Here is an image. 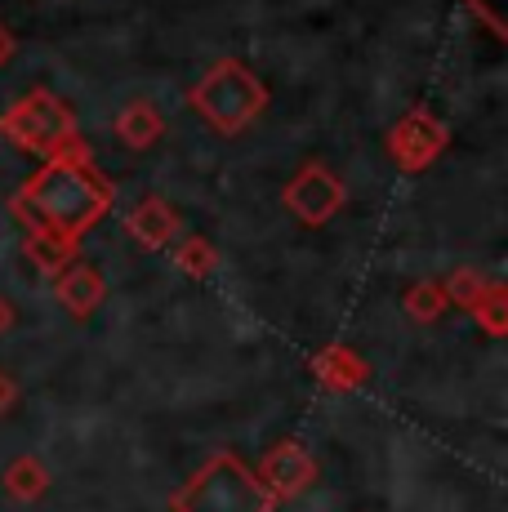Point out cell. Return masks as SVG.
Masks as SVG:
<instances>
[{
    "label": "cell",
    "mask_w": 508,
    "mask_h": 512,
    "mask_svg": "<svg viewBox=\"0 0 508 512\" xmlns=\"http://www.w3.org/2000/svg\"><path fill=\"white\" fill-rule=\"evenodd\" d=\"M107 210H112V183L94 170L90 156H54L9 201V214L27 232H58L72 241H81Z\"/></svg>",
    "instance_id": "cell-1"
},
{
    "label": "cell",
    "mask_w": 508,
    "mask_h": 512,
    "mask_svg": "<svg viewBox=\"0 0 508 512\" xmlns=\"http://www.w3.org/2000/svg\"><path fill=\"white\" fill-rule=\"evenodd\" d=\"M192 107L214 134H246L263 112H268V85L259 72H250L241 58H223L192 85Z\"/></svg>",
    "instance_id": "cell-2"
},
{
    "label": "cell",
    "mask_w": 508,
    "mask_h": 512,
    "mask_svg": "<svg viewBox=\"0 0 508 512\" xmlns=\"http://www.w3.org/2000/svg\"><path fill=\"white\" fill-rule=\"evenodd\" d=\"M0 134L14 147H23V152L41 156V161H54V156H90L81 130H76L72 107L54 90H27L18 103H9L5 116H0Z\"/></svg>",
    "instance_id": "cell-3"
},
{
    "label": "cell",
    "mask_w": 508,
    "mask_h": 512,
    "mask_svg": "<svg viewBox=\"0 0 508 512\" xmlns=\"http://www.w3.org/2000/svg\"><path fill=\"white\" fill-rule=\"evenodd\" d=\"M277 499L237 455L219 450L192 472V481L174 495V512H272Z\"/></svg>",
    "instance_id": "cell-4"
},
{
    "label": "cell",
    "mask_w": 508,
    "mask_h": 512,
    "mask_svg": "<svg viewBox=\"0 0 508 512\" xmlns=\"http://www.w3.org/2000/svg\"><path fill=\"white\" fill-rule=\"evenodd\" d=\"M344 201H348L344 179L321 161H308L295 179L281 187V205H286L304 228H326V223L344 210Z\"/></svg>",
    "instance_id": "cell-5"
},
{
    "label": "cell",
    "mask_w": 508,
    "mask_h": 512,
    "mask_svg": "<svg viewBox=\"0 0 508 512\" xmlns=\"http://www.w3.org/2000/svg\"><path fill=\"white\" fill-rule=\"evenodd\" d=\"M446 143H451V130H446L433 112H424V107H410L402 121L388 130V156H393V165L406 174H419V170H428V165H437Z\"/></svg>",
    "instance_id": "cell-6"
},
{
    "label": "cell",
    "mask_w": 508,
    "mask_h": 512,
    "mask_svg": "<svg viewBox=\"0 0 508 512\" xmlns=\"http://www.w3.org/2000/svg\"><path fill=\"white\" fill-rule=\"evenodd\" d=\"M254 477L263 481V490H268L272 499H295L317 481V459H312V450L304 446V441L286 437L263 455V464H259Z\"/></svg>",
    "instance_id": "cell-7"
},
{
    "label": "cell",
    "mask_w": 508,
    "mask_h": 512,
    "mask_svg": "<svg viewBox=\"0 0 508 512\" xmlns=\"http://www.w3.org/2000/svg\"><path fill=\"white\" fill-rule=\"evenodd\" d=\"M125 228H130V236L143 250H165V245L179 236L183 219L165 196H139V201L130 205V214H125Z\"/></svg>",
    "instance_id": "cell-8"
},
{
    "label": "cell",
    "mask_w": 508,
    "mask_h": 512,
    "mask_svg": "<svg viewBox=\"0 0 508 512\" xmlns=\"http://www.w3.org/2000/svg\"><path fill=\"white\" fill-rule=\"evenodd\" d=\"M54 294H58V303H63L76 321H85V317H94V312L103 308L107 281H103V272L94 268V263L76 259V263H67V268L54 277Z\"/></svg>",
    "instance_id": "cell-9"
},
{
    "label": "cell",
    "mask_w": 508,
    "mask_h": 512,
    "mask_svg": "<svg viewBox=\"0 0 508 512\" xmlns=\"http://www.w3.org/2000/svg\"><path fill=\"white\" fill-rule=\"evenodd\" d=\"M312 374H317L330 392H357V388L370 383L366 357H357L348 343H330V348H321L317 357H312Z\"/></svg>",
    "instance_id": "cell-10"
},
{
    "label": "cell",
    "mask_w": 508,
    "mask_h": 512,
    "mask_svg": "<svg viewBox=\"0 0 508 512\" xmlns=\"http://www.w3.org/2000/svg\"><path fill=\"white\" fill-rule=\"evenodd\" d=\"M112 130H116V139L130 147V152H148L152 143H161V134H165V116L156 112L148 98H134V103H125L121 112H116Z\"/></svg>",
    "instance_id": "cell-11"
},
{
    "label": "cell",
    "mask_w": 508,
    "mask_h": 512,
    "mask_svg": "<svg viewBox=\"0 0 508 512\" xmlns=\"http://www.w3.org/2000/svg\"><path fill=\"white\" fill-rule=\"evenodd\" d=\"M76 245L81 241L58 236V232H27L23 236V254L32 259L36 272H45V277H58L67 263H76Z\"/></svg>",
    "instance_id": "cell-12"
},
{
    "label": "cell",
    "mask_w": 508,
    "mask_h": 512,
    "mask_svg": "<svg viewBox=\"0 0 508 512\" xmlns=\"http://www.w3.org/2000/svg\"><path fill=\"white\" fill-rule=\"evenodd\" d=\"M5 490L14 499H23V504H32V499H41L45 490H50V468L36 455H18L14 464L5 468Z\"/></svg>",
    "instance_id": "cell-13"
},
{
    "label": "cell",
    "mask_w": 508,
    "mask_h": 512,
    "mask_svg": "<svg viewBox=\"0 0 508 512\" xmlns=\"http://www.w3.org/2000/svg\"><path fill=\"white\" fill-rule=\"evenodd\" d=\"M468 317L491 334V339H504V334H508V290L500 281H486L482 299H477V308L468 312Z\"/></svg>",
    "instance_id": "cell-14"
},
{
    "label": "cell",
    "mask_w": 508,
    "mask_h": 512,
    "mask_svg": "<svg viewBox=\"0 0 508 512\" xmlns=\"http://www.w3.org/2000/svg\"><path fill=\"white\" fill-rule=\"evenodd\" d=\"M446 308H451V299H446V290H442V281H415L406 290V317L410 321H437V317H446Z\"/></svg>",
    "instance_id": "cell-15"
},
{
    "label": "cell",
    "mask_w": 508,
    "mask_h": 512,
    "mask_svg": "<svg viewBox=\"0 0 508 512\" xmlns=\"http://www.w3.org/2000/svg\"><path fill=\"white\" fill-rule=\"evenodd\" d=\"M174 263H179V272H188V277H210V272L219 268V250H214V241H205V236H188V241L174 245Z\"/></svg>",
    "instance_id": "cell-16"
},
{
    "label": "cell",
    "mask_w": 508,
    "mask_h": 512,
    "mask_svg": "<svg viewBox=\"0 0 508 512\" xmlns=\"http://www.w3.org/2000/svg\"><path fill=\"white\" fill-rule=\"evenodd\" d=\"M442 290H446V299H451V308L473 312L477 299H482V290H486V277L477 268H455L451 277L442 281Z\"/></svg>",
    "instance_id": "cell-17"
},
{
    "label": "cell",
    "mask_w": 508,
    "mask_h": 512,
    "mask_svg": "<svg viewBox=\"0 0 508 512\" xmlns=\"http://www.w3.org/2000/svg\"><path fill=\"white\" fill-rule=\"evenodd\" d=\"M468 9H473L477 18H482L486 27H491L495 36H504L508 27H504V18H500V5H495V0H468Z\"/></svg>",
    "instance_id": "cell-18"
},
{
    "label": "cell",
    "mask_w": 508,
    "mask_h": 512,
    "mask_svg": "<svg viewBox=\"0 0 508 512\" xmlns=\"http://www.w3.org/2000/svg\"><path fill=\"white\" fill-rule=\"evenodd\" d=\"M14 397H18L14 379H9V374L0 370V415H9V406H14Z\"/></svg>",
    "instance_id": "cell-19"
},
{
    "label": "cell",
    "mask_w": 508,
    "mask_h": 512,
    "mask_svg": "<svg viewBox=\"0 0 508 512\" xmlns=\"http://www.w3.org/2000/svg\"><path fill=\"white\" fill-rule=\"evenodd\" d=\"M14 321H18V312H14V303L5 299V294H0V339H5L9 330H14Z\"/></svg>",
    "instance_id": "cell-20"
},
{
    "label": "cell",
    "mask_w": 508,
    "mask_h": 512,
    "mask_svg": "<svg viewBox=\"0 0 508 512\" xmlns=\"http://www.w3.org/2000/svg\"><path fill=\"white\" fill-rule=\"evenodd\" d=\"M14 49H18V45H14V32H9V27L0 23V67H5L9 58H14Z\"/></svg>",
    "instance_id": "cell-21"
}]
</instances>
